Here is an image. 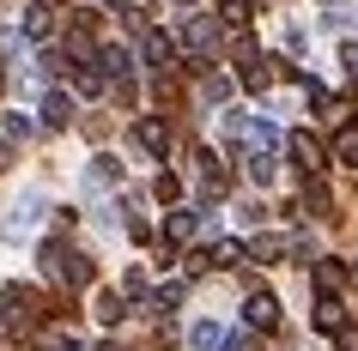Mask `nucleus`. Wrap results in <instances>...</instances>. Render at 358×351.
Segmentation results:
<instances>
[{"label":"nucleus","instance_id":"f257e3e1","mask_svg":"<svg viewBox=\"0 0 358 351\" xmlns=\"http://www.w3.org/2000/svg\"><path fill=\"white\" fill-rule=\"evenodd\" d=\"M43 273L61 278V285H92V260L73 255V248L55 237V242H43Z\"/></svg>","mask_w":358,"mask_h":351},{"label":"nucleus","instance_id":"f03ea898","mask_svg":"<svg viewBox=\"0 0 358 351\" xmlns=\"http://www.w3.org/2000/svg\"><path fill=\"white\" fill-rule=\"evenodd\" d=\"M134 140H140L146 158H170V121L164 115H140V121H134Z\"/></svg>","mask_w":358,"mask_h":351},{"label":"nucleus","instance_id":"7ed1b4c3","mask_svg":"<svg viewBox=\"0 0 358 351\" xmlns=\"http://www.w3.org/2000/svg\"><path fill=\"white\" fill-rule=\"evenodd\" d=\"M213 43H219V19H213V13H189V19H182V49H189V55H207Z\"/></svg>","mask_w":358,"mask_h":351},{"label":"nucleus","instance_id":"20e7f679","mask_svg":"<svg viewBox=\"0 0 358 351\" xmlns=\"http://www.w3.org/2000/svg\"><path fill=\"white\" fill-rule=\"evenodd\" d=\"M43 218V194H24L19 206H13V218H0V237L6 242H24V230Z\"/></svg>","mask_w":358,"mask_h":351},{"label":"nucleus","instance_id":"39448f33","mask_svg":"<svg viewBox=\"0 0 358 351\" xmlns=\"http://www.w3.org/2000/svg\"><path fill=\"white\" fill-rule=\"evenodd\" d=\"M201 224H207V212H201V206H176V212L164 218V242L176 248V242H189L194 230H201Z\"/></svg>","mask_w":358,"mask_h":351},{"label":"nucleus","instance_id":"423d86ee","mask_svg":"<svg viewBox=\"0 0 358 351\" xmlns=\"http://www.w3.org/2000/svg\"><path fill=\"white\" fill-rule=\"evenodd\" d=\"M97 73L103 79H134V49L128 43H103L97 49Z\"/></svg>","mask_w":358,"mask_h":351},{"label":"nucleus","instance_id":"0eeeda50","mask_svg":"<svg viewBox=\"0 0 358 351\" xmlns=\"http://www.w3.org/2000/svg\"><path fill=\"white\" fill-rule=\"evenodd\" d=\"M24 37L31 43H49V31H55V6H49V0H31V6H24V24H19Z\"/></svg>","mask_w":358,"mask_h":351},{"label":"nucleus","instance_id":"6e6552de","mask_svg":"<svg viewBox=\"0 0 358 351\" xmlns=\"http://www.w3.org/2000/svg\"><path fill=\"white\" fill-rule=\"evenodd\" d=\"M243 321H249V327H280V297L255 291V297L243 303Z\"/></svg>","mask_w":358,"mask_h":351},{"label":"nucleus","instance_id":"1a4fd4ad","mask_svg":"<svg viewBox=\"0 0 358 351\" xmlns=\"http://www.w3.org/2000/svg\"><path fill=\"white\" fill-rule=\"evenodd\" d=\"M140 55H146V67H158V73H164V67H176V43H170L164 31H146Z\"/></svg>","mask_w":358,"mask_h":351},{"label":"nucleus","instance_id":"9d476101","mask_svg":"<svg viewBox=\"0 0 358 351\" xmlns=\"http://www.w3.org/2000/svg\"><path fill=\"white\" fill-rule=\"evenodd\" d=\"M285 151H292V158H298V170H310V176L322 170V146L310 140V133H285Z\"/></svg>","mask_w":358,"mask_h":351},{"label":"nucleus","instance_id":"9b49d317","mask_svg":"<svg viewBox=\"0 0 358 351\" xmlns=\"http://www.w3.org/2000/svg\"><path fill=\"white\" fill-rule=\"evenodd\" d=\"M243 164H249V182H255V188H273V176H280V158H273V151H262V146H255V151L243 158Z\"/></svg>","mask_w":358,"mask_h":351},{"label":"nucleus","instance_id":"f8f14e48","mask_svg":"<svg viewBox=\"0 0 358 351\" xmlns=\"http://www.w3.org/2000/svg\"><path fill=\"white\" fill-rule=\"evenodd\" d=\"M352 267L346 260H316V291H340V285H352Z\"/></svg>","mask_w":358,"mask_h":351},{"label":"nucleus","instance_id":"ddd939ff","mask_svg":"<svg viewBox=\"0 0 358 351\" xmlns=\"http://www.w3.org/2000/svg\"><path fill=\"white\" fill-rule=\"evenodd\" d=\"M115 182H122V164H115L110 151H97L92 170H85V188H115Z\"/></svg>","mask_w":358,"mask_h":351},{"label":"nucleus","instance_id":"4468645a","mask_svg":"<svg viewBox=\"0 0 358 351\" xmlns=\"http://www.w3.org/2000/svg\"><path fill=\"white\" fill-rule=\"evenodd\" d=\"M67 121H73V97L49 91V97H43V128H67Z\"/></svg>","mask_w":358,"mask_h":351},{"label":"nucleus","instance_id":"2eb2a0df","mask_svg":"<svg viewBox=\"0 0 358 351\" xmlns=\"http://www.w3.org/2000/svg\"><path fill=\"white\" fill-rule=\"evenodd\" d=\"M189 345L194 351H219V345H225V327H219V321H194V327H189Z\"/></svg>","mask_w":358,"mask_h":351},{"label":"nucleus","instance_id":"dca6fc26","mask_svg":"<svg viewBox=\"0 0 358 351\" xmlns=\"http://www.w3.org/2000/svg\"><path fill=\"white\" fill-rule=\"evenodd\" d=\"M334 158H340V164H352V170H358V121H346V128L334 133Z\"/></svg>","mask_w":358,"mask_h":351},{"label":"nucleus","instance_id":"f3484780","mask_svg":"<svg viewBox=\"0 0 358 351\" xmlns=\"http://www.w3.org/2000/svg\"><path fill=\"white\" fill-rule=\"evenodd\" d=\"M225 97H231V79L225 73H207V79H201V103H207V110H219Z\"/></svg>","mask_w":358,"mask_h":351},{"label":"nucleus","instance_id":"a211bd4d","mask_svg":"<svg viewBox=\"0 0 358 351\" xmlns=\"http://www.w3.org/2000/svg\"><path fill=\"white\" fill-rule=\"evenodd\" d=\"M249 140H255L262 151H273V146H280V128H273L267 115H249Z\"/></svg>","mask_w":358,"mask_h":351},{"label":"nucleus","instance_id":"6ab92c4d","mask_svg":"<svg viewBox=\"0 0 358 351\" xmlns=\"http://www.w3.org/2000/svg\"><path fill=\"white\" fill-rule=\"evenodd\" d=\"M340 327V303H334V291H322V303H316V333H334Z\"/></svg>","mask_w":358,"mask_h":351},{"label":"nucleus","instance_id":"aec40b11","mask_svg":"<svg viewBox=\"0 0 358 351\" xmlns=\"http://www.w3.org/2000/svg\"><path fill=\"white\" fill-rule=\"evenodd\" d=\"M280 255H285V242H280V237H255V242H249V260H267V267H273Z\"/></svg>","mask_w":358,"mask_h":351},{"label":"nucleus","instance_id":"412c9836","mask_svg":"<svg viewBox=\"0 0 358 351\" xmlns=\"http://www.w3.org/2000/svg\"><path fill=\"white\" fill-rule=\"evenodd\" d=\"M37 351H85V345H79L73 333H49V327H43L37 333Z\"/></svg>","mask_w":358,"mask_h":351},{"label":"nucleus","instance_id":"4be33fe9","mask_svg":"<svg viewBox=\"0 0 358 351\" xmlns=\"http://www.w3.org/2000/svg\"><path fill=\"white\" fill-rule=\"evenodd\" d=\"M182 291H189V285H158V291H152V309H158V315H170L176 303H182Z\"/></svg>","mask_w":358,"mask_h":351},{"label":"nucleus","instance_id":"5701e85b","mask_svg":"<svg viewBox=\"0 0 358 351\" xmlns=\"http://www.w3.org/2000/svg\"><path fill=\"white\" fill-rule=\"evenodd\" d=\"M249 19H255L249 0H225V24H231V31H249Z\"/></svg>","mask_w":358,"mask_h":351},{"label":"nucleus","instance_id":"b1692460","mask_svg":"<svg viewBox=\"0 0 358 351\" xmlns=\"http://www.w3.org/2000/svg\"><path fill=\"white\" fill-rule=\"evenodd\" d=\"M97 321H103V327H115V321H122V297H115V291L97 297Z\"/></svg>","mask_w":358,"mask_h":351},{"label":"nucleus","instance_id":"393cba45","mask_svg":"<svg viewBox=\"0 0 358 351\" xmlns=\"http://www.w3.org/2000/svg\"><path fill=\"white\" fill-rule=\"evenodd\" d=\"M31 133H37L31 115H6V140H31Z\"/></svg>","mask_w":358,"mask_h":351},{"label":"nucleus","instance_id":"a878e982","mask_svg":"<svg viewBox=\"0 0 358 351\" xmlns=\"http://www.w3.org/2000/svg\"><path fill=\"white\" fill-rule=\"evenodd\" d=\"M243 255H249L243 242H219V248H213V260H219V267H237V260H243Z\"/></svg>","mask_w":358,"mask_h":351},{"label":"nucleus","instance_id":"bb28decb","mask_svg":"<svg viewBox=\"0 0 358 351\" xmlns=\"http://www.w3.org/2000/svg\"><path fill=\"white\" fill-rule=\"evenodd\" d=\"M176 194H182V182H176V176L164 170V176H158V200H176Z\"/></svg>","mask_w":358,"mask_h":351},{"label":"nucleus","instance_id":"cd10ccee","mask_svg":"<svg viewBox=\"0 0 358 351\" xmlns=\"http://www.w3.org/2000/svg\"><path fill=\"white\" fill-rule=\"evenodd\" d=\"M334 345L340 351H358V327H334Z\"/></svg>","mask_w":358,"mask_h":351},{"label":"nucleus","instance_id":"c85d7f7f","mask_svg":"<svg viewBox=\"0 0 358 351\" xmlns=\"http://www.w3.org/2000/svg\"><path fill=\"white\" fill-rule=\"evenodd\" d=\"M340 61H346V73L358 79V43H346V49H340Z\"/></svg>","mask_w":358,"mask_h":351},{"label":"nucleus","instance_id":"c756f323","mask_svg":"<svg viewBox=\"0 0 358 351\" xmlns=\"http://www.w3.org/2000/svg\"><path fill=\"white\" fill-rule=\"evenodd\" d=\"M103 6H110V13H140L146 0H103Z\"/></svg>","mask_w":358,"mask_h":351},{"label":"nucleus","instance_id":"7c9ffc66","mask_svg":"<svg viewBox=\"0 0 358 351\" xmlns=\"http://www.w3.org/2000/svg\"><path fill=\"white\" fill-rule=\"evenodd\" d=\"M219 351H255V345H249V339H225Z\"/></svg>","mask_w":358,"mask_h":351},{"label":"nucleus","instance_id":"2f4dec72","mask_svg":"<svg viewBox=\"0 0 358 351\" xmlns=\"http://www.w3.org/2000/svg\"><path fill=\"white\" fill-rule=\"evenodd\" d=\"M6 164H13V146H6V140H0V170H6Z\"/></svg>","mask_w":358,"mask_h":351}]
</instances>
